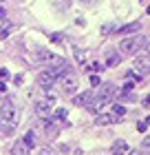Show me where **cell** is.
Wrapping results in <instances>:
<instances>
[{"label": "cell", "mask_w": 150, "mask_h": 155, "mask_svg": "<svg viewBox=\"0 0 150 155\" xmlns=\"http://www.w3.org/2000/svg\"><path fill=\"white\" fill-rule=\"evenodd\" d=\"M73 102L77 104V107H88V104L93 102V93H91V91H84V93L73 97Z\"/></svg>", "instance_id": "8fae6325"}, {"label": "cell", "mask_w": 150, "mask_h": 155, "mask_svg": "<svg viewBox=\"0 0 150 155\" xmlns=\"http://www.w3.org/2000/svg\"><path fill=\"white\" fill-rule=\"evenodd\" d=\"M115 97H117V87H115V84H110V82L102 84L99 91H97V95H95V100H93L86 109L91 111V113H99V111H102L104 107H108Z\"/></svg>", "instance_id": "6da1fadb"}, {"label": "cell", "mask_w": 150, "mask_h": 155, "mask_svg": "<svg viewBox=\"0 0 150 155\" xmlns=\"http://www.w3.org/2000/svg\"><path fill=\"white\" fill-rule=\"evenodd\" d=\"M139 22H130V25H126V27H119L117 29V36H128V33H132V31H139Z\"/></svg>", "instance_id": "4fadbf2b"}, {"label": "cell", "mask_w": 150, "mask_h": 155, "mask_svg": "<svg viewBox=\"0 0 150 155\" xmlns=\"http://www.w3.org/2000/svg\"><path fill=\"white\" fill-rule=\"evenodd\" d=\"M60 87L66 95H73L77 91V78L75 75H66V78H60Z\"/></svg>", "instance_id": "52a82bcc"}, {"label": "cell", "mask_w": 150, "mask_h": 155, "mask_svg": "<svg viewBox=\"0 0 150 155\" xmlns=\"http://www.w3.org/2000/svg\"><path fill=\"white\" fill-rule=\"evenodd\" d=\"M146 45V38L144 36H126V38H121L119 42V53L121 55H130V53H137V49H141Z\"/></svg>", "instance_id": "7a4b0ae2"}, {"label": "cell", "mask_w": 150, "mask_h": 155, "mask_svg": "<svg viewBox=\"0 0 150 155\" xmlns=\"http://www.w3.org/2000/svg\"><path fill=\"white\" fill-rule=\"evenodd\" d=\"M33 62H38V64H49V67H58V64H62V60L58 58L55 53H51V51H38L33 55Z\"/></svg>", "instance_id": "277c9868"}, {"label": "cell", "mask_w": 150, "mask_h": 155, "mask_svg": "<svg viewBox=\"0 0 150 155\" xmlns=\"http://www.w3.org/2000/svg\"><path fill=\"white\" fill-rule=\"evenodd\" d=\"M40 155H51V149H40Z\"/></svg>", "instance_id": "4316f807"}, {"label": "cell", "mask_w": 150, "mask_h": 155, "mask_svg": "<svg viewBox=\"0 0 150 155\" xmlns=\"http://www.w3.org/2000/svg\"><path fill=\"white\" fill-rule=\"evenodd\" d=\"M82 2H95V0H82Z\"/></svg>", "instance_id": "f546056e"}, {"label": "cell", "mask_w": 150, "mask_h": 155, "mask_svg": "<svg viewBox=\"0 0 150 155\" xmlns=\"http://www.w3.org/2000/svg\"><path fill=\"white\" fill-rule=\"evenodd\" d=\"M119 60H121V55L110 53V55H108V60H106V64H108V67H117V64H119Z\"/></svg>", "instance_id": "9a60e30c"}, {"label": "cell", "mask_w": 150, "mask_h": 155, "mask_svg": "<svg viewBox=\"0 0 150 155\" xmlns=\"http://www.w3.org/2000/svg\"><path fill=\"white\" fill-rule=\"evenodd\" d=\"M44 135L46 137H55V135H58V126H55L51 120H46V122H44Z\"/></svg>", "instance_id": "5bb4252c"}, {"label": "cell", "mask_w": 150, "mask_h": 155, "mask_svg": "<svg viewBox=\"0 0 150 155\" xmlns=\"http://www.w3.org/2000/svg\"><path fill=\"white\" fill-rule=\"evenodd\" d=\"M110 29H113V27H110V25H106V27H102V33L106 36V33H110Z\"/></svg>", "instance_id": "cb8c5ba5"}, {"label": "cell", "mask_w": 150, "mask_h": 155, "mask_svg": "<svg viewBox=\"0 0 150 155\" xmlns=\"http://www.w3.org/2000/svg\"><path fill=\"white\" fill-rule=\"evenodd\" d=\"M51 40H53V42H60V40H62V36H60V33H53Z\"/></svg>", "instance_id": "d4e9b609"}, {"label": "cell", "mask_w": 150, "mask_h": 155, "mask_svg": "<svg viewBox=\"0 0 150 155\" xmlns=\"http://www.w3.org/2000/svg\"><path fill=\"white\" fill-rule=\"evenodd\" d=\"M16 120H18V109L13 102H5L0 107V126L7 129V126H13L16 129Z\"/></svg>", "instance_id": "3957f363"}, {"label": "cell", "mask_w": 150, "mask_h": 155, "mask_svg": "<svg viewBox=\"0 0 150 155\" xmlns=\"http://www.w3.org/2000/svg\"><path fill=\"white\" fill-rule=\"evenodd\" d=\"M141 149H146V151H150V135L144 140V142H141Z\"/></svg>", "instance_id": "44dd1931"}, {"label": "cell", "mask_w": 150, "mask_h": 155, "mask_svg": "<svg viewBox=\"0 0 150 155\" xmlns=\"http://www.w3.org/2000/svg\"><path fill=\"white\" fill-rule=\"evenodd\" d=\"M7 91V87H5V82H0V93H5Z\"/></svg>", "instance_id": "83f0119b"}, {"label": "cell", "mask_w": 150, "mask_h": 155, "mask_svg": "<svg viewBox=\"0 0 150 155\" xmlns=\"http://www.w3.org/2000/svg\"><path fill=\"white\" fill-rule=\"evenodd\" d=\"M148 124H150V117H146L144 122H139V124H137V131H139V133H144V131L148 129Z\"/></svg>", "instance_id": "d6986e66"}, {"label": "cell", "mask_w": 150, "mask_h": 155, "mask_svg": "<svg viewBox=\"0 0 150 155\" xmlns=\"http://www.w3.org/2000/svg\"><path fill=\"white\" fill-rule=\"evenodd\" d=\"M130 155H150V153H146V149H141V151H135V153H130Z\"/></svg>", "instance_id": "484cf974"}, {"label": "cell", "mask_w": 150, "mask_h": 155, "mask_svg": "<svg viewBox=\"0 0 150 155\" xmlns=\"http://www.w3.org/2000/svg\"><path fill=\"white\" fill-rule=\"evenodd\" d=\"M11 155H31V146L24 142V140H20L11 146Z\"/></svg>", "instance_id": "30bf717a"}, {"label": "cell", "mask_w": 150, "mask_h": 155, "mask_svg": "<svg viewBox=\"0 0 150 155\" xmlns=\"http://www.w3.org/2000/svg\"><path fill=\"white\" fill-rule=\"evenodd\" d=\"M110 151H113V155H124V153H128V144L124 140H117V142L110 146Z\"/></svg>", "instance_id": "7c38bea8"}, {"label": "cell", "mask_w": 150, "mask_h": 155, "mask_svg": "<svg viewBox=\"0 0 150 155\" xmlns=\"http://www.w3.org/2000/svg\"><path fill=\"white\" fill-rule=\"evenodd\" d=\"M53 104H55V97H46V100L35 102V113H38L40 117L49 120L51 117V111H53Z\"/></svg>", "instance_id": "8992f818"}, {"label": "cell", "mask_w": 150, "mask_h": 155, "mask_svg": "<svg viewBox=\"0 0 150 155\" xmlns=\"http://www.w3.org/2000/svg\"><path fill=\"white\" fill-rule=\"evenodd\" d=\"M0 2H5V0H0Z\"/></svg>", "instance_id": "1f68e13d"}, {"label": "cell", "mask_w": 150, "mask_h": 155, "mask_svg": "<svg viewBox=\"0 0 150 155\" xmlns=\"http://www.w3.org/2000/svg\"><path fill=\"white\" fill-rule=\"evenodd\" d=\"M146 13H148V16H150V7H148V9H146Z\"/></svg>", "instance_id": "4dcf8cb0"}, {"label": "cell", "mask_w": 150, "mask_h": 155, "mask_svg": "<svg viewBox=\"0 0 150 155\" xmlns=\"http://www.w3.org/2000/svg\"><path fill=\"white\" fill-rule=\"evenodd\" d=\"M75 60L80 62V64H84V62H86V51H82V49H75Z\"/></svg>", "instance_id": "2e32d148"}, {"label": "cell", "mask_w": 150, "mask_h": 155, "mask_svg": "<svg viewBox=\"0 0 150 155\" xmlns=\"http://www.w3.org/2000/svg\"><path fill=\"white\" fill-rule=\"evenodd\" d=\"M55 117H58V120H64V117H66V111H64V109H58V111H55Z\"/></svg>", "instance_id": "ffe728a7"}, {"label": "cell", "mask_w": 150, "mask_h": 155, "mask_svg": "<svg viewBox=\"0 0 150 155\" xmlns=\"http://www.w3.org/2000/svg\"><path fill=\"white\" fill-rule=\"evenodd\" d=\"M115 122H119V115L115 111H106V113H102L97 117V126H108V124H115Z\"/></svg>", "instance_id": "9c48e42d"}, {"label": "cell", "mask_w": 150, "mask_h": 155, "mask_svg": "<svg viewBox=\"0 0 150 155\" xmlns=\"http://www.w3.org/2000/svg\"><path fill=\"white\" fill-rule=\"evenodd\" d=\"M91 84L93 87H99V75H91Z\"/></svg>", "instance_id": "7402d4cb"}, {"label": "cell", "mask_w": 150, "mask_h": 155, "mask_svg": "<svg viewBox=\"0 0 150 155\" xmlns=\"http://www.w3.org/2000/svg\"><path fill=\"white\" fill-rule=\"evenodd\" d=\"M110 111H115L119 117H124V115H126V107H124V104H113V109H110Z\"/></svg>", "instance_id": "e0dca14e"}, {"label": "cell", "mask_w": 150, "mask_h": 155, "mask_svg": "<svg viewBox=\"0 0 150 155\" xmlns=\"http://www.w3.org/2000/svg\"><path fill=\"white\" fill-rule=\"evenodd\" d=\"M55 80H58V78H55V71H53L51 67L38 73V84H40V87L44 89V91H49V89H51L53 84H55Z\"/></svg>", "instance_id": "5b68a950"}, {"label": "cell", "mask_w": 150, "mask_h": 155, "mask_svg": "<svg viewBox=\"0 0 150 155\" xmlns=\"http://www.w3.org/2000/svg\"><path fill=\"white\" fill-rule=\"evenodd\" d=\"M137 73H150V55H135L132 60Z\"/></svg>", "instance_id": "ba28073f"}, {"label": "cell", "mask_w": 150, "mask_h": 155, "mask_svg": "<svg viewBox=\"0 0 150 155\" xmlns=\"http://www.w3.org/2000/svg\"><path fill=\"white\" fill-rule=\"evenodd\" d=\"M0 78H2V80H7V78H9V71H7V69H0Z\"/></svg>", "instance_id": "603a6c76"}, {"label": "cell", "mask_w": 150, "mask_h": 155, "mask_svg": "<svg viewBox=\"0 0 150 155\" xmlns=\"http://www.w3.org/2000/svg\"><path fill=\"white\" fill-rule=\"evenodd\" d=\"M144 104H150V93L146 95V100H144Z\"/></svg>", "instance_id": "f1b7e54d"}, {"label": "cell", "mask_w": 150, "mask_h": 155, "mask_svg": "<svg viewBox=\"0 0 150 155\" xmlns=\"http://www.w3.org/2000/svg\"><path fill=\"white\" fill-rule=\"evenodd\" d=\"M24 142L29 144V146H33V144H35V133H33V131H29V133L24 135Z\"/></svg>", "instance_id": "ac0fdd59"}]
</instances>
